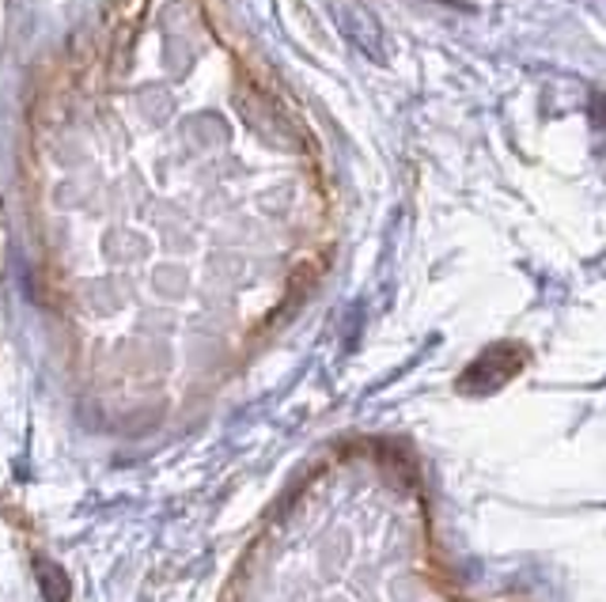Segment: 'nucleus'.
<instances>
[{
    "label": "nucleus",
    "instance_id": "f257e3e1",
    "mask_svg": "<svg viewBox=\"0 0 606 602\" xmlns=\"http://www.w3.org/2000/svg\"><path fill=\"white\" fill-rule=\"evenodd\" d=\"M34 580L46 602H68V576L62 565H54L49 557H34Z\"/></svg>",
    "mask_w": 606,
    "mask_h": 602
}]
</instances>
